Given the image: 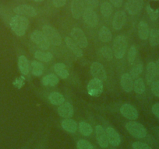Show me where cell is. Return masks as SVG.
<instances>
[{
    "label": "cell",
    "instance_id": "43",
    "mask_svg": "<svg viewBox=\"0 0 159 149\" xmlns=\"http://www.w3.org/2000/svg\"><path fill=\"white\" fill-rule=\"evenodd\" d=\"M151 110H152V113H154V116L159 119V103H155V104L153 105Z\"/></svg>",
    "mask_w": 159,
    "mask_h": 149
},
{
    "label": "cell",
    "instance_id": "12",
    "mask_svg": "<svg viewBox=\"0 0 159 149\" xmlns=\"http://www.w3.org/2000/svg\"><path fill=\"white\" fill-rule=\"evenodd\" d=\"M84 0H73L71 2V13L74 19H78L85 10Z\"/></svg>",
    "mask_w": 159,
    "mask_h": 149
},
{
    "label": "cell",
    "instance_id": "2",
    "mask_svg": "<svg viewBox=\"0 0 159 149\" xmlns=\"http://www.w3.org/2000/svg\"><path fill=\"white\" fill-rule=\"evenodd\" d=\"M127 39L123 35H119L113 41V54L117 59L123 58L127 50Z\"/></svg>",
    "mask_w": 159,
    "mask_h": 149
},
{
    "label": "cell",
    "instance_id": "19",
    "mask_svg": "<svg viewBox=\"0 0 159 149\" xmlns=\"http://www.w3.org/2000/svg\"><path fill=\"white\" fill-rule=\"evenodd\" d=\"M65 42L66 44V46L70 48V51L78 57H81L84 55L83 51L81 50V48H80L79 45L71 38L66 36L65 37Z\"/></svg>",
    "mask_w": 159,
    "mask_h": 149
},
{
    "label": "cell",
    "instance_id": "17",
    "mask_svg": "<svg viewBox=\"0 0 159 149\" xmlns=\"http://www.w3.org/2000/svg\"><path fill=\"white\" fill-rule=\"evenodd\" d=\"M120 84L122 89L126 92H130L134 89V80L130 74L128 73H125L122 75Z\"/></svg>",
    "mask_w": 159,
    "mask_h": 149
},
{
    "label": "cell",
    "instance_id": "38",
    "mask_svg": "<svg viewBox=\"0 0 159 149\" xmlns=\"http://www.w3.org/2000/svg\"><path fill=\"white\" fill-rule=\"evenodd\" d=\"M77 149H93V146L88 141L80 140L77 142Z\"/></svg>",
    "mask_w": 159,
    "mask_h": 149
},
{
    "label": "cell",
    "instance_id": "42",
    "mask_svg": "<svg viewBox=\"0 0 159 149\" xmlns=\"http://www.w3.org/2000/svg\"><path fill=\"white\" fill-rule=\"evenodd\" d=\"M67 0H52L53 6L56 8H60V7L64 6L66 3Z\"/></svg>",
    "mask_w": 159,
    "mask_h": 149
},
{
    "label": "cell",
    "instance_id": "40",
    "mask_svg": "<svg viewBox=\"0 0 159 149\" xmlns=\"http://www.w3.org/2000/svg\"><path fill=\"white\" fill-rule=\"evenodd\" d=\"M151 92L155 96L159 97V81H154L151 83Z\"/></svg>",
    "mask_w": 159,
    "mask_h": 149
},
{
    "label": "cell",
    "instance_id": "21",
    "mask_svg": "<svg viewBox=\"0 0 159 149\" xmlns=\"http://www.w3.org/2000/svg\"><path fill=\"white\" fill-rule=\"evenodd\" d=\"M61 126L62 128L70 133H75L77 130V124L75 121L70 118L64 119L61 123Z\"/></svg>",
    "mask_w": 159,
    "mask_h": 149
},
{
    "label": "cell",
    "instance_id": "8",
    "mask_svg": "<svg viewBox=\"0 0 159 149\" xmlns=\"http://www.w3.org/2000/svg\"><path fill=\"white\" fill-rule=\"evenodd\" d=\"M13 12L17 16H24V17H35L37 16V11L33 6L27 4L17 6L13 9Z\"/></svg>",
    "mask_w": 159,
    "mask_h": 149
},
{
    "label": "cell",
    "instance_id": "15",
    "mask_svg": "<svg viewBox=\"0 0 159 149\" xmlns=\"http://www.w3.org/2000/svg\"><path fill=\"white\" fill-rule=\"evenodd\" d=\"M126 14L124 11H118L112 19V27L115 30H121L126 21Z\"/></svg>",
    "mask_w": 159,
    "mask_h": 149
},
{
    "label": "cell",
    "instance_id": "23",
    "mask_svg": "<svg viewBox=\"0 0 159 149\" xmlns=\"http://www.w3.org/2000/svg\"><path fill=\"white\" fill-rule=\"evenodd\" d=\"M18 67L23 74L24 75L28 74L29 71H30V65H29L28 59L24 55L20 56L18 58Z\"/></svg>",
    "mask_w": 159,
    "mask_h": 149
},
{
    "label": "cell",
    "instance_id": "9",
    "mask_svg": "<svg viewBox=\"0 0 159 149\" xmlns=\"http://www.w3.org/2000/svg\"><path fill=\"white\" fill-rule=\"evenodd\" d=\"M83 19L85 23L91 27H94L98 25V17L97 13H95L92 8L87 7L85 8L83 13Z\"/></svg>",
    "mask_w": 159,
    "mask_h": 149
},
{
    "label": "cell",
    "instance_id": "14",
    "mask_svg": "<svg viewBox=\"0 0 159 149\" xmlns=\"http://www.w3.org/2000/svg\"><path fill=\"white\" fill-rule=\"evenodd\" d=\"M96 138L99 145L103 148H105L108 146V140L107 137L106 131L102 127V126L97 125L95 127Z\"/></svg>",
    "mask_w": 159,
    "mask_h": 149
},
{
    "label": "cell",
    "instance_id": "41",
    "mask_svg": "<svg viewBox=\"0 0 159 149\" xmlns=\"http://www.w3.org/2000/svg\"><path fill=\"white\" fill-rule=\"evenodd\" d=\"M84 2L90 8H96L98 6L99 0H84Z\"/></svg>",
    "mask_w": 159,
    "mask_h": 149
},
{
    "label": "cell",
    "instance_id": "28",
    "mask_svg": "<svg viewBox=\"0 0 159 149\" xmlns=\"http://www.w3.org/2000/svg\"><path fill=\"white\" fill-rule=\"evenodd\" d=\"M32 74L34 76H41L44 71V65L41 62L33 61L30 65Z\"/></svg>",
    "mask_w": 159,
    "mask_h": 149
},
{
    "label": "cell",
    "instance_id": "36",
    "mask_svg": "<svg viewBox=\"0 0 159 149\" xmlns=\"http://www.w3.org/2000/svg\"><path fill=\"white\" fill-rule=\"evenodd\" d=\"M147 13H148V16L151 18V20L155 21L157 20V18L159 17V10H154L153 8H151V6L150 5L147 6Z\"/></svg>",
    "mask_w": 159,
    "mask_h": 149
},
{
    "label": "cell",
    "instance_id": "24",
    "mask_svg": "<svg viewBox=\"0 0 159 149\" xmlns=\"http://www.w3.org/2000/svg\"><path fill=\"white\" fill-rule=\"evenodd\" d=\"M54 71L58 76L62 79H67L69 76V71L66 66L63 63H56L54 65Z\"/></svg>",
    "mask_w": 159,
    "mask_h": 149
},
{
    "label": "cell",
    "instance_id": "45",
    "mask_svg": "<svg viewBox=\"0 0 159 149\" xmlns=\"http://www.w3.org/2000/svg\"><path fill=\"white\" fill-rule=\"evenodd\" d=\"M155 66H156V74H157V75H159V59H157V61L156 62Z\"/></svg>",
    "mask_w": 159,
    "mask_h": 149
},
{
    "label": "cell",
    "instance_id": "46",
    "mask_svg": "<svg viewBox=\"0 0 159 149\" xmlns=\"http://www.w3.org/2000/svg\"><path fill=\"white\" fill-rule=\"evenodd\" d=\"M34 1L36 2H43V1H45V0H34Z\"/></svg>",
    "mask_w": 159,
    "mask_h": 149
},
{
    "label": "cell",
    "instance_id": "27",
    "mask_svg": "<svg viewBox=\"0 0 159 149\" xmlns=\"http://www.w3.org/2000/svg\"><path fill=\"white\" fill-rule=\"evenodd\" d=\"M59 78L57 75L54 74H50L48 75H45L43 79H42V85L45 86H55L58 84L59 83Z\"/></svg>",
    "mask_w": 159,
    "mask_h": 149
},
{
    "label": "cell",
    "instance_id": "1",
    "mask_svg": "<svg viewBox=\"0 0 159 149\" xmlns=\"http://www.w3.org/2000/svg\"><path fill=\"white\" fill-rule=\"evenodd\" d=\"M28 25L29 21L27 17L17 15L13 16L10 21V26L12 30L18 36H22L25 34Z\"/></svg>",
    "mask_w": 159,
    "mask_h": 149
},
{
    "label": "cell",
    "instance_id": "6",
    "mask_svg": "<svg viewBox=\"0 0 159 149\" xmlns=\"http://www.w3.org/2000/svg\"><path fill=\"white\" fill-rule=\"evenodd\" d=\"M71 38L77 44L80 48H85L88 47V41L85 33L80 28H73L70 33Z\"/></svg>",
    "mask_w": 159,
    "mask_h": 149
},
{
    "label": "cell",
    "instance_id": "31",
    "mask_svg": "<svg viewBox=\"0 0 159 149\" xmlns=\"http://www.w3.org/2000/svg\"><path fill=\"white\" fill-rule=\"evenodd\" d=\"M79 130L80 133L83 134L84 136H90L92 134V127L88 123L82 121L79 124Z\"/></svg>",
    "mask_w": 159,
    "mask_h": 149
},
{
    "label": "cell",
    "instance_id": "30",
    "mask_svg": "<svg viewBox=\"0 0 159 149\" xmlns=\"http://www.w3.org/2000/svg\"><path fill=\"white\" fill-rule=\"evenodd\" d=\"M149 42L152 47L159 45V29H153L150 31Z\"/></svg>",
    "mask_w": 159,
    "mask_h": 149
},
{
    "label": "cell",
    "instance_id": "22",
    "mask_svg": "<svg viewBox=\"0 0 159 149\" xmlns=\"http://www.w3.org/2000/svg\"><path fill=\"white\" fill-rule=\"evenodd\" d=\"M150 30L145 21H140L138 24V35L141 40H147L149 37Z\"/></svg>",
    "mask_w": 159,
    "mask_h": 149
},
{
    "label": "cell",
    "instance_id": "29",
    "mask_svg": "<svg viewBox=\"0 0 159 149\" xmlns=\"http://www.w3.org/2000/svg\"><path fill=\"white\" fill-rule=\"evenodd\" d=\"M35 58L42 62H48L52 59V54L50 52L42 51H37L34 53Z\"/></svg>",
    "mask_w": 159,
    "mask_h": 149
},
{
    "label": "cell",
    "instance_id": "32",
    "mask_svg": "<svg viewBox=\"0 0 159 149\" xmlns=\"http://www.w3.org/2000/svg\"><path fill=\"white\" fill-rule=\"evenodd\" d=\"M100 11L102 13V16L105 17H108L111 15L113 12V7L110 2H105L101 5Z\"/></svg>",
    "mask_w": 159,
    "mask_h": 149
},
{
    "label": "cell",
    "instance_id": "10",
    "mask_svg": "<svg viewBox=\"0 0 159 149\" xmlns=\"http://www.w3.org/2000/svg\"><path fill=\"white\" fill-rule=\"evenodd\" d=\"M91 73L94 79L105 81L107 79V74L103 65L99 62H94L91 65Z\"/></svg>",
    "mask_w": 159,
    "mask_h": 149
},
{
    "label": "cell",
    "instance_id": "7",
    "mask_svg": "<svg viewBox=\"0 0 159 149\" xmlns=\"http://www.w3.org/2000/svg\"><path fill=\"white\" fill-rule=\"evenodd\" d=\"M87 90L90 96H99L103 92V83L97 79H93L88 83Z\"/></svg>",
    "mask_w": 159,
    "mask_h": 149
},
{
    "label": "cell",
    "instance_id": "5",
    "mask_svg": "<svg viewBox=\"0 0 159 149\" xmlns=\"http://www.w3.org/2000/svg\"><path fill=\"white\" fill-rule=\"evenodd\" d=\"M30 40L42 50H48L50 48L49 41L46 38V36L43 32L40 30H34L30 34Z\"/></svg>",
    "mask_w": 159,
    "mask_h": 149
},
{
    "label": "cell",
    "instance_id": "16",
    "mask_svg": "<svg viewBox=\"0 0 159 149\" xmlns=\"http://www.w3.org/2000/svg\"><path fill=\"white\" fill-rule=\"evenodd\" d=\"M105 131H106L107 137H108V143H110L112 146H119L120 144L121 138H120V136L118 134V132L114 128L107 127Z\"/></svg>",
    "mask_w": 159,
    "mask_h": 149
},
{
    "label": "cell",
    "instance_id": "47",
    "mask_svg": "<svg viewBox=\"0 0 159 149\" xmlns=\"http://www.w3.org/2000/svg\"><path fill=\"white\" fill-rule=\"evenodd\" d=\"M154 1H159V0H154Z\"/></svg>",
    "mask_w": 159,
    "mask_h": 149
},
{
    "label": "cell",
    "instance_id": "20",
    "mask_svg": "<svg viewBox=\"0 0 159 149\" xmlns=\"http://www.w3.org/2000/svg\"><path fill=\"white\" fill-rule=\"evenodd\" d=\"M157 75L156 74V66L155 63L153 62H149L147 65V73H146V79L148 84H151L154 82V78Z\"/></svg>",
    "mask_w": 159,
    "mask_h": 149
},
{
    "label": "cell",
    "instance_id": "13",
    "mask_svg": "<svg viewBox=\"0 0 159 149\" xmlns=\"http://www.w3.org/2000/svg\"><path fill=\"white\" fill-rule=\"evenodd\" d=\"M120 113L124 117L129 120H136L138 118V112L134 106L124 104L120 107Z\"/></svg>",
    "mask_w": 159,
    "mask_h": 149
},
{
    "label": "cell",
    "instance_id": "33",
    "mask_svg": "<svg viewBox=\"0 0 159 149\" xmlns=\"http://www.w3.org/2000/svg\"><path fill=\"white\" fill-rule=\"evenodd\" d=\"M99 53H100L101 56L107 61H111L113 57V54H114L112 50L108 46H104L101 48Z\"/></svg>",
    "mask_w": 159,
    "mask_h": 149
},
{
    "label": "cell",
    "instance_id": "3",
    "mask_svg": "<svg viewBox=\"0 0 159 149\" xmlns=\"http://www.w3.org/2000/svg\"><path fill=\"white\" fill-rule=\"evenodd\" d=\"M42 32L51 45L59 46L62 43V38L59 32L50 25H45L42 27Z\"/></svg>",
    "mask_w": 159,
    "mask_h": 149
},
{
    "label": "cell",
    "instance_id": "11",
    "mask_svg": "<svg viewBox=\"0 0 159 149\" xmlns=\"http://www.w3.org/2000/svg\"><path fill=\"white\" fill-rule=\"evenodd\" d=\"M143 6V0H128L125 8L129 15L138 14Z\"/></svg>",
    "mask_w": 159,
    "mask_h": 149
},
{
    "label": "cell",
    "instance_id": "44",
    "mask_svg": "<svg viewBox=\"0 0 159 149\" xmlns=\"http://www.w3.org/2000/svg\"><path fill=\"white\" fill-rule=\"evenodd\" d=\"M111 5L114 6L116 8H119L123 5V0H110Z\"/></svg>",
    "mask_w": 159,
    "mask_h": 149
},
{
    "label": "cell",
    "instance_id": "34",
    "mask_svg": "<svg viewBox=\"0 0 159 149\" xmlns=\"http://www.w3.org/2000/svg\"><path fill=\"white\" fill-rule=\"evenodd\" d=\"M134 89L136 93L142 94L145 91V84L143 79L137 78L134 83Z\"/></svg>",
    "mask_w": 159,
    "mask_h": 149
},
{
    "label": "cell",
    "instance_id": "18",
    "mask_svg": "<svg viewBox=\"0 0 159 149\" xmlns=\"http://www.w3.org/2000/svg\"><path fill=\"white\" fill-rule=\"evenodd\" d=\"M58 113L62 118H70L73 115V107L70 103H64L58 108Z\"/></svg>",
    "mask_w": 159,
    "mask_h": 149
},
{
    "label": "cell",
    "instance_id": "35",
    "mask_svg": "<svg viewBox=\"0 0 159 149\" xmlns=\"http://www.w3.org/2000/svg\"><path fill=\"white\" fill-rule=\"evenodd\" d=\"M142 72H143V65L139 63L137 64V65H136L135 66L131 69L129 74L131 75L133 79H137L139 77V75H140Z\"/></svg>",
    "mask_w": 159,
    "mask_h": 149
},
{
    "label": "cell",
    "instance_id": "25",
    "mask_svg": "<svg viewBox=\"0 0 159 149\" xmlns=\"http://www.w3.org/2000/svg\"><path fill=\"white\" fill-rule=\"evenodd\" d=\"M98 36L101 41H102L103 43L109 42L111 40V38H112V35H111V31L106 27H102L99 30Z\"/></svg>",
    "mask_w": 159,
    "mask_h": 149
},
{
    "label": "cell",
    "instance_id": "4",
    "mask_svg": "<svg viewBox=\"0 0 159 149\" xmlns=\"http://www.w3.org/2000/svg\"><path fill=\"white\" fill-rule=\"evenodd\" d=\"M126 128L133 137L136 138H143L147 135V130L141 124L130 121L126 124Z\"/></svg>",
    "mask_w": 159,
    "mask_h": 149
},
{
    "label": "cell",
    "instance_id": "26",
    "mask_svg": "<svg viewBox=\"0 0 159 149\" xmlns=\"http://www.w3.org/2000/svg\"><path fill=\"white\" fill-rule=\"evenodd\" d=\"M48 99L52 104L55 105V106H60V105L63 104L64 101H65V98L63 96L57 92H52L48 96Z\"/></svg>",
    "mask_w": 159,
    "mask_h": 149
},
{
    "label": "cell",
    "instance_id": "39",
    "mask_svg": "<svg viewBox=\"0 0 159 149\" xmlns=\"http://www.w3.org/2000/svg\"><path fill=\"white\" fill-rule=\"evenodd\" d=\"M132 147L133 149H152L148 144L143 142H140V141L134 142V144H133Z\"/></svg>",
    "mask_w": 159,
    "mask_h": 149
},
{
    "label": "cell",
    "instance_id": "37",
    "mask_svg": "<svg viewBox=\"0 0 159 149\" xmlns=\"http://www.w3.org/2000/svg\"><path fill=\"white\" fill-rule=\"evenodd\" d=\"M137 48L135 46H131L129 50V52H128V61H129V64H133L135 61L136 57H137Z\"/></svg>",
    "mask_w": 159,
    "mask_h": 149
}]
</instances>
